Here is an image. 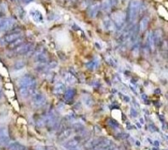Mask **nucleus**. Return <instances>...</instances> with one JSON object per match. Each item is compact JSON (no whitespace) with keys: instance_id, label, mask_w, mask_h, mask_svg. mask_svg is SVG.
Returning a JSON list of instances; mask_svg holds the SVG:
<instances>
[{"instance_id":"f257e3e1","label":"nucleus","mask_w":168,"mask_h":150,"mask_svg":"<svg viewBox=\"0 0 168 150\" xmlns=\"http://www.w3.org/2000/svg\"><path fill=\"white\" fill-rule=\"evenodd\" d=\"M141 9V0H131L128 9L127 20L129 23H133L136 20Z\"/></svg>"},{"instance_id":"f03ea898","label":"nucleus","mask_w":168,"mask_h":150,"mask_svg":"<svg viewBox=\"0 0 168 150\" xmlns=\"http://www.w3.org/2000/svg\"><path fill=\"white\" fill-rule=\"evenodd\" d=\"M111 20L113 22V24L115 25L116 29H122L123 25L125 24V20H126V14H124L122 11H117L112 13V16H111Z\"/></svg>"},{"instance_id":"7ed1b4c3","label":"nucleus","mask_w":168,"mask_h":150,"mask_svg":"<svg viewBox=\"0 0 168 150\" xmlns=\"http://www.w3.org/2000/svg\"><path fill=\"white\" fill-rule=\"evenodd\" d=\"M19 87H26L30 89H35L36 80L31 74H25L19 79Z\"/></svg>"},{"instance_id":"20e7f679","label":"nucleus","mask_w":168,"mask_h":150,"mask_svg":"<svg viewBox=\"0 0 168 150\" xmlns=\"http://www.w3.org/2000/svg\"><path fill=\"white\" fill-rule=\"evenodd\" d=\"M21 37V33L17 31H11L9 34L4 35L2 38L0 39V46H4L9 45L10 43L14 42L15 40Z\"/></svg>"},{"instance_id":"39448f33","label":"nucleus","mask_w":168,"mask_h":150,"mask_svg":"<svg viewBox=\"0 0 168 150\" xmlns=\"http://www.w3.org/2000/svg\"><path fill=\"white\" fill-rule=\"evenodd\" d=\"M84 137V134H79L77 136H74V137H72L71 139L69 140V141L64 144V147H65L66 148H68V149H74V148H76V147L83 141Z\"/></svg>"},{"instance_id":"423d86ee","label":"nucleus","mask_w":168,"mask_h":150,"mask_svg":"<svg viewBox=\"0 0 168 150\" xmlns=\"http://www.w3.org/2000/svg\"><path fill=\"white\" fill-rule=\"evenodd\" d=\"M32 103L35 107H41L42 105H44L46 103V96L45 94L39 92H35L32 94Z\"/></svg>"},{"instance_id":"0eeeda50","label":"nucleus","mask_w":168,"mask_h":150,"mask_svg":"<svg viewBox=\"0 0 168 150\" xmlns=\"http://www.w3.org/2000/svg\"><path fill=\"white\" fill-rule=\"evenodd\" d=\"M44 122H45L46 126L48 129H53L54 127H56L58 125V117L56 114L54 112H50L49 114L47 115Z\"/></svg>"},{"instance_id":"6e6552de","label":"nucleus","mask_w":168,"mask_h":150,"mask_svg":"<svg viewBox=\"0 0 168 150\" xmlns=\"http://www.w3.org/2000/svg\"><path fill=\"white\" fill-rule=\"evenodd\" d=\"M100 9H101V3H99V2H94V3H92L88 7V16L91 18V19H94V18L97 16Z\"/></svg>"},{"instance_id":"1a4fd4ad","label":"nucleus","mask_w":168,"mask_h":150,"mask_svg":"<svg viewBox=\"0 0 168 150\" xmlns=\"http://www.w3.org/2000/svg\"><path fill=\"white\" fill-rule=\"evenodd\" d=\"M33 48V45L32 43H24L18 48L14 50V53L17 56H21V55H25Z\"/></svg>"},{"instance_id":"9d476101","label":"nucleus","mask_w":168,"mask_h":150,"mask_svg":"<svg viewBox=\"0 0 168 150\" xmlns=\"http://www.w3.org/2000/svg\"><path fill=\"white\" fill-rule=\"evenodd\" d=\"M1 31H10V29L14 26V20L10 18L1 19Z\"/></svg>"},{"instance_id":"9b49d317","label":"nucleus","mask_w":168,"mask_h":150,"mask_svg":"<svg viewBox=\"0 0 168 150\" xmlns=\"http://www.w3.org/2000/svg\"><path fill=\"white\" fill-rule=\"evenodd\" d=\"M30 15L32 16V20L35 21L36 24H42L44 21L43 14L38 9H32L30 11Z\"/></svg>"},{"instance_id":"f8f14e48","label":"nucleus","mask_w":168,"mask_h":150,"mask_svg":"<svg viewBox=\"0 0 168 150\" xmlns=\"http://www.w3.org/2000/svg\"><path fill=\"white\" fill-rule=\"evenodd\" d=\"M35 60L38 63L44 64V63H47L48 56H47V54L45 51H42H42H38L37 53H35Z\"/></svg>"},{"instance_id":"ddd939ff","label":"nucleus","mask_w":168,"mask_h":150,"mask_svg":"<svg viewBox=\"0 0 168 150\" xmlns=\"http://www.w3.org/2000/svg\"><path fill=\"white\" fill-rule=\"evenodd\" d=\"M35 91V89H30L26 87H19V93L21 94V97L27 98L30 95H32Z\"/></svg>"},{"instance_id":"4468645a","label":"nucleus","mask_w":168,"mask_h":150,"mask_svg":"<svg viewBox=\"0 0 168 150\" xmlns=\"http://www.w3.org/2000/svg\"><path fill=\"white\" fill-rule=\"evenodd\" d=\"M102 26L103 29L106 31H112L115 30V25L113 24V22L111 20V18H106L104 20L102 21Z\"/></svg>"},{"instance_id":"2eb2a0df","label":"nucleus","mask_w":168,"mask_h":150,"mask_svg":"<svg viewBox=\"0 0 168 150\" xmlns=\"http://www.w3.org/2000/svg\"><path fill=\"white\" fill-rule=\"evenodd\" d=\"M76 94V90L74 88H69L64 91V99L68 102L72 101Z\"/></svg>"},{"instance_id":"dca6fc26","label":"nucleus","mask_w":168,"mask_h":150,"mask_svg":"<svg viewBox=\"0 0 168 150\" xmlns=\"http://www.w3.org/2000/svg\"><path fill=\"white\" fill-rule=\"evenodd\" d=\"M115 5V1L114 0H103L101 4V9L105 12H108L112 9V8Z\"/></svg>"},{"instance_id":"f3484780","label":"nucleus","mask_w":168,"mask_h":150,"mask_svg":"<svg viewBox=\"0 0 168 150\" xmlns=\"http://www.w3.org/2000/svg\"><path fill=\"white\" fill-rule=\"evenodd\" d=\"M72 133H73V129H71V128H69V129H64L59 134V136H58V141H60V142L65 141V140L68 139L69 137H71Z\"/></svg>"},{"instance_id":"a211bd4d","label":"nucleus","mask_w":168,"mask_h":150,"mask_svg":"<svg viewBox=\"0 0 168 150\" xmlns=\"http://www.w3.org/2000/svg\"><path fill=\"white\" fill-rule=\"evenodd\" d=\"M100 62H99L98 58L95 57L94 59L91 60L90 62H88L87 63H85V66L87 68V69L91 70V71H94V70L97 69Z\"/></svg>"},{"instance_id":"6ab92c4d","label":"nucleus","mask_w":168,"mask_h":150,"mask_svg":"<svg viewBox=\"0 0 168 150\" xmlns=\"http://www.w3.org/2000/svg\"><path fill=\"white\" fill-rule=\"evenodd\" d=\"M153 36H154V41H155V46H160L162 42V32L161 30H156L153 32Z\"/></svg>"},{"instance_id":"aec40b11","label":"nucleus","mask_w":168,"mask_h":150,"mask_svg":"<svg viewBox=\"0 0 168 150\" xmlns=\"http://www.w3.org/2000/svg\"><path fill=\"white\" fill-rule=\"evenodd\" d=\"M65 91V85L62 82H58L55 84V86L53 88V93L57 95L62 94Z\"/></svg>"},{"instance_id":"412c9836","label":"nucleus","mask_w":168,"mask_h":150,"mask_svg":"<svg viewBox=\"0 0 168 150\" xmlns=\"http://www.w3.org/2000/svg\"><path fill=\"white\" fill-rule=\"evenodd\" d=\"M149 23H150V19L147 16H144L142 18V20L140 22V31L144 32L147 30L148 26H149Z\"/></svg>"},{"instance_id":"4be33fe9","label":"nucleus","mask_w":168,"mask_h":150,"mask_svg":"<svg viewBox=\"0 0 168 150\" xmlns=\"http://www.w3.org/2000/svg\"><path fill=\"white\" fill-rule=\"evenodd\" d=\"M8 149L9 150H28L27 148L24 145H22L21 143H18V142H14V143H11L9 146H8Z\"/></svg>"},{"instance_id":"5701e85b","label":"nucleus","mask_w":168,"mask_h":150,"mask_svg":"<svg viewBox=\"0 0 168 150\" xmlns=\"http://www.w3.org/2000/svg\"><path fill=\"white\" fill-rule=\"evenodd\" d=\"M82 100H83V102H84V105H86V106H88V107H91V106L94 105V100H93V98L91 97V95H89V94H84V95H83Z\"/></svg>"},{"instance_id":"b1692460","label":"nucleus","mask_w":168,"mask_h":150,"mask_svg":"<svg viewBox=\"0 0 168 150\" xmlns=\"http://www.w3.org/2000/svg\"><path fill=\"white\" fill-rule=\"evenodd\" d=\"M63 78H64V80L66 81L68 84H74L76 82V78H75V76H74L73 73H70V72L64 73Z\"/></svg>"},{"instance_id":"393cba45","label":"nucleus","mask_w":168,"mask_h":150,"mask_svg":"<svg viewBox=\"0 0 168 150\" xmlns=\"http://www.w3.org/2000/svg\"><path fill=\"white\" fill-rule=\"evenodd\" d=\"M147 46L149 47L150 50H154L155 49V41H154V36H153V32L150 31L149 32V35L147 36Z\"/></svg>"},{"instance_id":"a878e982","label":"nucleus","mask_w":168,"mask_h":150,"mask_svg":"<svg viewBox=\"0 0 168 150\" xmlns=\"http://www.w3.org/2000/svg\"><path fill=\"white\" fill-rule=\"evenodd\" d=\"M22 44H24V39L22 38V37H20V38H18L17 40H15L14 42H13L12 43H10L9 45L8 46H9V47L11 50H15L19 46H21Z\"/></svg>"},{"instance_id":"bb28decb","label":"nucleus","mask_w":168,"mask_h":150,"mask_svg":"<svg viewBox=\"0 0 168 150\" xmlns=\"http://www.w3.org/2000/svg\"><path fill=\"white\" fill-rule=\"evenodd\" d=\"M25 66V63L23 61V60H20V61H17L15 62V63L14 64V70H21L22 68H24V67Z\"/></svg>"},{"instance_id":"cd10ccee","label":"nucleus","mask_w":168,"mask_h":150,"mask_svg":"<svg viewBox=\"0 0 168 150\" xmlns=\"http://www.w3.org/2000/svg\"><path fill=\"white\" fill-rule=\"evenodd\" d=\"M107 123H108L110 126H112L113 128H118V127H119L118 122H117V121H115L114 119H112V118L107 119Z\"/></svg>"},{"instance_id":"c85d7f7f","label":"nucleus","mask_w":168,"mask_h":150,"mask_svg":"<svg viewBox=\"0 0 168 150\" xmlns=\"http://www.w3.org/2000/svg\"><path fill=\"white\" fill-rule=\"evenodd\" d=\"M139 53H140V46H139V44H135L132 48V53H133V57L138 56Z\"/></svg>"},{"instance_id":"c756f323","label":"nucleus","mask_w":168,"mask_h":150,"mask_svg":"<svg viewBox=\"0 0 168 150\" xmlns=\"http://www.w3.org/2000/svg\"><path fill=\"white\" fill-rule=\"evenodd\" d=\"M18 14H19V16L23 20V19H25V10L23 9H21V7L19 8V11H18Z\"/></svg>"},{"instance_id":"7c9ffc66","label":"nucleus","mask_w":168,"mask_h":150,"mask_svg":"<svg viewBox=\"0 0 168 150\" xmlns=\"http://www.w3.org/2000/svg\"><path fill=\"white\" fill-rule=\"evenodd\" d=\"M130 115H131V116H132V117H133V118L137 117V116H138V112H137L136 109L132 107V108H131V110H130Z\"/></svg>"},{"instance_id":"2f4dec72","label":"nucleus","mask_w":168,"mask_h":150,"mask_svg":"<svg viewBox=\"0 0 168 150\" xmlns=\"http://www.w3.org/2000/svg\"><path fill=\"white\" fill-rule=\"evenodd\" d=\"M150 128H151V132H157V127L155 126L154 125H150Z\"/></svg>"},{"instance_id":"473e14b6","label":"nucleus","mask_w":168,"mask_h":150,"mask_svg":"<svg viewBox=\"0 0 168 150\" xmlns=\"http://www.w3.org/2000/svg\"><path fill=\"white\" fill-rule=\"evenodd\" d=\"M123 101L126 103H129L130 101V98L128 95H123Z\"/></svg>"},{"instance_id":"72a5a7b5","label":"nucleus","mask_w":168,"mask_h":150,"mask_svg":"<svg viewBox=\"0 0 168 150\" xmlns=\"http://www.w3.org/2000/svg\"><path fill=\"white\" fill-rule=\"evenodd\" d=\"M33 1H34V0H23L22 2H23V3H24L25 4H30V3L33 2Z\"/></svg>"},{"instance_id":"f704fd0d","label":"nucleus","mask_w":168,"mask_h":150,"mask_svg":"<svg viewBox=\"0 0 168 150\" xmlns=\"http://www.w3.org/2000/svg\"><path fill=\"white\" fill-rule=\"evenodd\" d=\"M46 148H47L46 150H55L53 147H46Z\"/></svg>"},{"instance_id":"c9c22d12","label":"nucleus","mask_w":168,"mask_h":150,"mask_svg":"<svg viewBox=\"0 0 168 150\" xmlns=\"http://www.w3.org/2000/svg\"><path fill=\"white\" fill-rule=\"evenodd\" d=\"M154 144L155 145V146H159V145H160V142H158V141H155Z\"/></svg>"},{"instance_id":"e433bc0d","label":"nucleus","mask_w":168,"mask_h":150,"mask_svg":"<svg viewBox=\"0 0 168 150\" xmlns=\"http://www.w3.org/2000/svg\"><path fill=\"white\" fill-rule=\"evenodd\" d=\"M142 98H143L144 100H147V95H146V94H142Z\"/></svg>"},{"instance_id":"4c0bfd02","label":"nucleus","mask_w":168,"mask_h":150,"mask_svg":"<svg viewBox=\"0 0 168 150\" xmlns=\"http://www.w3.org/2000/svg\"><path fill=\"white\" fill-rule=\"evenodd\" d=\"M130 88H131V90H133V92H134V93H136V90H135V88L133 87V86H132V85L130 86Z\"/></svg>"},{"instance_id":"58836bf2","label":"nucleus","mask_w":168,"mask_h":150,"mask_svg":"<svg viewBox=\"0 0 168 150\" xmlns=\"http://www.w3.org/2000/svg\"><path fill=\"white\" fill-rule=\"evenodd\" d=\"M3 97V92H2V90L0 89V99Z\"/></svg>"},{"instance_id":"ea45409f","label":"nucleus","mask_w":168,"mask_h":150,"mask_svg":"<svg viewBox=\"0 0 168 150\" xmlns=\"http://www.w3.org/2000/svg\"><path fill=\"white\" fill-rule=\"evenodd\" d=\"M136 144L138 146H140V141H136Z\"/></svg>"},{"instance_id":"a19ab883","label":"nucleus","mask_w":168,"mask_h":150,"mask_svg":"<svg viewBox=\"0 0 168 150\" xmlns=\"http://www.w3.org/2000/svg\"><path fill=\"white\" fill-rule=\"evenodd\" d=\"M155 93H159V94H160V93H161V90H155Z\"/></svg>"},{"instance_id":"79ce46f5","label":"nucleus","mask_w":168,"mask_h":150,"mask_svg":"<svg viewBox=\"0 0 168 150\" xmlns=\"http://www.w3.org/2000/svg\"><path fill=\"white\" fill-rule=\"evenodd\" d=\"M140 122H141V123L143 124L144 123V121H143V119H140Z\"/></svg>"},{"instance_id":"37998d69","label":"nucleus","mask_w":168,"mask_h":150,"mask_svg":"<svg viewBox=\"0 0 168 150\" xmlns=\"http://www.w3.org/2000/svg\"><path fill=\"white\" fill-rule=\"evenodd\" d=\"M151 150H159V149H157L156 148H152V149H151Z\"/></svg>"},{"instance_id":"c03bdc74","label":"nucleus","mask_w":168,"mask_h":150,"mask_svg":"<svg viewBox=\"0 0 168 150\" xmlns=\"http://www.w3.org/2000/svg\"><path fill=\"white\" fill-rule=\"evenodd\" d=\"M13 1H21V2H22L23 0H13Z\"/></svg>"},{"instance_id":"a18cd8bd","label":"nucleus","mask_w":168,"mask_h":150,"mask_svg":"<svg viewBox=\"0 0 168 150\" xmlns=\"http://www.w3.org/2000/svg\"><path fill=\"white\" fill-rule=\"evenodd\" d=\"M0 31H1V20H0Z\"/></svg>"},{"instance_id":"49530a36","label":"nucleus","mask_w":168,"mask_h":150,"mask_svg":"<svg viewBox=\"0 0 168 150\" xmlns=\"http://www.w3.org/2000/svg\"><path fill=\"white\" fill-rule=\"evenodd\" d=\"M71 150H81V149H76V148H74V149H71Z\"/></svg>"},{"instance_id":"de8ad7c7","label":"nucleus","mask_w":168,"mask_h":150,"mask_svg":"<svg viewBox=\"0 0 168 150\" xmlns=\"http://www.w3.org/2000/svg\"><path fill=\"white\" fill-rule=\"evenodd\" d=\"M113 150H120V149H118V148H114Z\"/></svg>"},{"instance_id":"09e8293b","label":"nucleus","mask_w":168,"mask_h":150,"mask_svg":"<svg viewBox=\"0 0 168 150\" xmlns=\"http://www.w3.org/2000/svg\"><path fill=\"white\" fill-rule=\"evenodd\" d=\"M72 1H74H74H77V0H72Z\"/></svg>"}]
</instances>
